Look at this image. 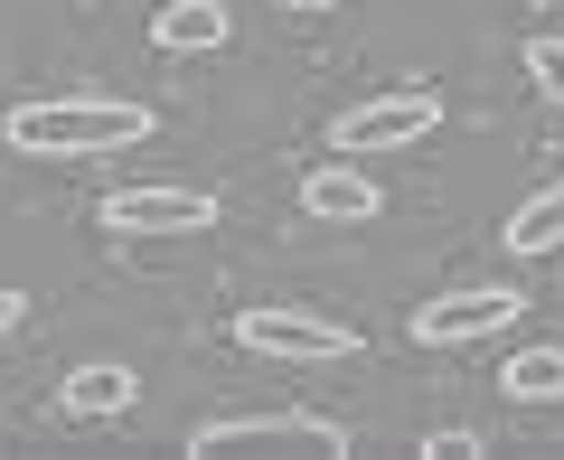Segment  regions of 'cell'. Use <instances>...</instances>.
Segmentation results:
<instances>
[{
    "label": "cell",
    "mask_w": 564,
    "mask_h": 460,
    "mask_svg": "<svg viewBox=\"0 0 564 460\" xmlns=\"http://www.w3.org/2000/svg\"><path fill=\"white\" fill-rule=\"evenodd\" d=\"M95 226H113V236H198V226H217V198L207 188H113V198L95 207Z\"/></svg>",
    "instance_id": "obj_5"
},
{
    "label": "cell",
    "mask_w": 564,
    "mask_h": 460,
    "mask_svg": "<svg viewBox=\"0 0 564 460\" xmlns=\"http://www.w3.org/2000/svg\"><path fill=\"white\" fill-rule=\"evenodd\" d=\"M132 395H141V376L122 358H95V366H76V376L57 385V414L66 423H113V414H132Z\"/></svg>",
    "instance_id": "obj_8"
},
{
    "label": "cell",
    "mask_w": 564,
    "mask_h": 460,
    "mask_svg": "<svg viewBox=\"0 0 564 460\" xmlns=\"http://www.w3.org/2000/svg\"><path fill=\"white\" fill-rule=\"evenodd\" d=\"M20 310H29L20 292H0V339H10V329H20Z\"/></svg>",
    "instance_id": "obj_14"
},
{
    "label": "cell",
    "mask_w": 564,
    "mask_h": 460,
    "mask_svg": "<svg viewBox=\"0 0 564 460\" xmlns=\"http://www.w3.org/2000/svg\"><path fill=\"white\" fill-rule=\"evenodd\" d=\"M499 244H508V254H555V244H564V179H545L536 198L499 226Z\"/></svg>",
    "instance_id": "obj_10"
},
{
    "label": "cell",
    "mask_w": 564,
    "mask_h": 460,
    "mask_svg": "<svg viewBox=\"0 0 564 460\" xmlns=\"http://www.w3.org/2000/svg\"><path fill=\"white\" fill-rule=\"evenodd\" d=\"M151 47H170V57L226 47V0H161V10H151Z\"/></svg>",
    "instance_id": "obj_9"
},
{
    "label": "cell",
    "mask_w": 564,
    "mask_h": 460,
    "mask_svg": "<svg viewBox=\"0 0 564 460\" xmlns=\"http://www.w3.org/2000/svg\"><path fill=\"white\" fill-rule=\"evenodd\" d=\"M282 10H329V0H282Z\"/></svg>",
    "instance_id": "obj_15"
},
{
    "label": "cell",
    "mask_w": 564,
    "mask_h": 460,
    "mask_svg": "<svg viewBox=\"0 0 564 460\" xmlns=\"http://www.w3.org/2000/svg\"><path fill=\"white\" fill-rule=\"evenodd\" d=\"M132 141H151V103L132 95H47L0 113V151H20V161H95Z\"/></svg>",
    "instance_id": "obj_1"
},
{
    "label": "cell",
    "mask_w": 564,
    "mask_h": 460,
    "mask_svg": "<svg viewBox=\"0 0 564 460\" xmlns=\"http://www.w3.org/2000/svg\"><path fill=\"white\" fill-rule=\"evenodd\" d=\"M499 395L518 404V414L527 404H564V348H518V358L499 366Z\"/></svg>",
    "instance_id": "obj_11"
},
{
    "label": "cell",
    "mask_w": 564,
    "mask_h": 460,
    "mask_svg": "<svg viewBox=\"0 0 564 460\" xmlns=\"http://www.w3.org/2000/svg\"><path fill=\"white\" fill-rule=\"evenodd\" d=\"M527 76H536V95L564 113V39H555V29H536V39H527Z\"/></svg>",
    "instance_id": "obj_12"
},
{
    "label": "cell",
    "mask_w": 564,
    "mask_h": 460,
    "mask_svg": "<svg viewBox=\"0 0 564 460\" xmlns=\"http://www.w3.org/2000/svg\"><path fill=\"white\" fill-rule=\"evenodd\" d=\"M423 460H480V432H433V441H423Z\"/></svg>",
    "instance_id": "obj_13"
},
{
    "label": "cell",
    "mask_w": 564,
    "mask_h": 460,
    "mask_svg": "<svg viewBox=\"0 0 564 460\" xmlns=\"http://www.w3.org/2000/svg\"><path fill=\"white\" fill-rule=\"evenodd\" d=\"M377 179H367L358 161H321V169H302V217L311 226H377Z\"/></svg>",
    "instance_id": "obj_7"
},
{
    "label": "cell",
    "mask_w": 564,
    "mask_h": 460,
    "mask_svg": "<svg viewBox=\"0 0 564 460\" xmlns=\"http://www.w3.org/2000/svg\"><path fill=\"white\" fill-rule=\"evenodd\" d=\"M433 122H443L433 95H367V103H348V113L329 122V151H339V161H358V151H404V141H433Z\"/></svg>",
    "instance_id": "obj_4"
},
{
    "label": "cell",
    "mask_w": 564,
    "mask_h": 460,
    "mask_svg": "<svg viewBox=\"0 0 564 460\" xmlns=\"http://www.w3.org/2000/svg\"><path fill=\"white\" fill-rule=\"evenodd\" d=\"M508 320H518V292H508V282H480V292H452V300H414V339H423V348L499 339Z\"/></svg>",
    "instance_id": "obj_6"
},
{
    "label": "cell",
    "mask_w": 564,
    "mask_h": 460,
    "mask_svg": "<svg viewBox=\"0 0 564 460\" xmlns=\"http://www.w3.org/2000/svg\"><path fill=\"white\" fill-rule=\"evenodd\" d=\"M217 451H321V460H339L348 423H329V414H217L188 432V460H217Z\"/></svg>",
    "instance_id": "obj_2"
},
{
    "label": "cell",
    "mask_w": 564,
    "mask_h": 460,
    "mask_svg": "<svg viewBox=\"0 0 564 460\" xmlns=\"http://www.w3.org/2000/svg\"><path fill=\"white\" fill-rule=\"evenodd\" d=\"M236 348H254V358H292V366H339V358H358V329L321 320V310L254 300V310H236Z\"/></svg>",
    "instance_id": "obj_3"
}]
</instances>
